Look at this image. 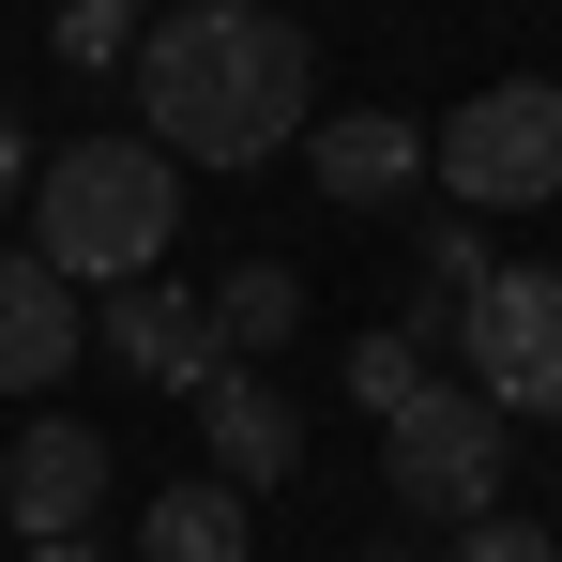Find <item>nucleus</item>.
Returning a JSON list of instances; mask_svg holds the SVG:
<instances>
[{"instance_id": "f257e3e1", "label": "nucleus", "mask_w": 562, "mask_h": 562, "mask_svg": "<svg viewBox=\"0 0 562 562\" xmlns=\"http://www.w3.org/2000/svg\"><path fill=\"white\" fill-rule=\"evenodd\" d=\"M122 92L153 122V153H183V168H274L319 122V46L274 0H168V15H137Z\"/></svg>"}, {"instance_id": "f03ea898", "label": "nucleus", "mask_w": 562, "mask_h": 562, "mask_svg": "<svg viewBox=\"0 0 562 562\" xmlns=\"http://www.w3.org/2000/svg\"><path fill=\"white\" fill-rule=\"evenodd\" d=\"M183 244V153L153 137H61L31 168V259L77 289H122V274H168Z\"/></svg>"}, {"instance_id": "7ed1b4c3", "label": "nucleus", "mask_w": 562, "mask_h": 562, "mask_svg": "<svg viewBox=\"0 0 562 562\" xmlns=\"http://www.w3.org/2000/svg\"><path fill=\"white\" fill-rule=\"evenodd\" d=\"M502 441H517V426H502L471 380H411V395L380 411V486H395V517H441V532L486 517V502H502Z\"/></svg>"}, {"instance_id": "20e7f679", "label": "nucleus", "mask_w": 562, "mask_h": 562, "mask_svg": "<svg viewBox=\"0 0 562 562\" xmlns=\"http://www.w3.org/2000/svg\"><path fill=\"white\" fill-rule=\"evenodd\" d=\"M426 168L457 213H532L562 198V77H502V92H471L441 137H426Z\"/></svg>"}, {"instance_id": "39448f33", "label": "nucleus", "mask_w": 562, "mask_h": 562, "mask_svg": "<svg viewBox=\"0 0 562 562\" xmlns=\"http://www.w3.org/2000/svg\"><path fill=\"white\" fill-rule=\"evenodd\" d=\"M441 350L471 366V395H486L502 426H562V274H517V259H502V274L457 304Z\"/></svg>"}, {"instance_id": "423d86ee", "label": "nucleus", "mask_w": 562, "mask_h": 562, "mask_svg": "<svg viewBox=\"0 0 562 562\" xmlns=\"http://www.w3.org/2000/svg\"><path fill=\"white\" fill-rule=\"evenodd\" d=\"M106 486H122V471H106V441H92V426L31 411V426H15V457H0V532H15V548H46V532H92V517H106Z\"/></svg>"}, {"instance_id": "0eeeda50", "label": "nucleus", "mask_w": 562, "mask_h": 562, "mask_svg": "<svg viewBox=\"0 0 562 562\" xmlns=\"http://www.w3.org/2000/svg\"><path fill=\"white\" fill-rule=\"evenodd\" d=\"M198 471L244 486V502L304 471V411L274 395V366H213V380H198Z\"/></svg>"}, {"instance_id": "6e6552de", "label": "nucleus", "mask_w": 562, "mask_h": 562, "mask_svg": "<svg viewBox=\"0 0 562 562\" xmlns=\"http://www.w3.org/2000/svg\"><path fill=\"white\" fill-rule=\"evenodd\" d=\"M92 335H106V366L168 380V395H198V380L228 366V335H213V304H198V289H168V274H122V289L92 304Z\"/></svg>"}, {"instance_id": "1a4fd4ad", "label": "nucleus", "mask_w": 562, "mask_h": 562, "mask_svg": "<svg viewBox=\"0 0 562 562\" xmlns=\"http://www.w3.org/2000/svg\"><path fill=\"white\" fill-rule=\"evenodd\" d=\"M77 350H92V289L46 274V259L15 244V259H0V395H46Z\"/></svg>"}, {"instance_id": "9d476101", "label": "nucleus", "mask_w": 562, "mask_h": 562, "mask_svg": "<svg viewBox=\"0 0 562 562\" xmlns=\"http://www.w3.org/2000/svg\"><path fill=\"white\" fill-rule=\"evenodd\" d=\"M304 183L335 198V213H380V198H411V183H426V122H395V106L304 122Z\"/></svg>"}, {"instance_id": "9b49d317", "label": "nucleus", "mask_w": 562, "mask_h": 562, "mask_svg": "<svg viewBox=\"0 0 562 562\" xmlns=\"http://www.w3.org/2000/svg\"><path fill=\"white\" fill-rule=\"evenodd\" d=\"M486 274H502V259H486V213H457V198H441V213L411 228V319H395V335L441 366V335H457V304H471Z\"/></svg>"}, {"instance_id": "f8f14e48", "label": "nucleus", "mask_w": 562, "mask_h": 562, "mask_svg": "<svg viewBox=\"0 0 562 562\" xmlns=\"http://www.w3.org/2000/svg\"><path fill=\"white\" fill-rule=\"evenodd\" d=\"M122 562H259V517H244V486L198 471V486H153L137 502V548Z\"/></svg>"}, {"instance_id": "ddd939ff", "label": "nucleus", "mask_w": 562, "mask_h": 562, "mask_svg": "<svg viewBox=\"0 0 562 562\" xmlns=\"http://www.w3.org/2000/svg\"><path fill=\"white\" fill-rule=\"evenodd\" d=\"M213 335H228V366H274L289 335H304V274L289 259H244V274L213 289Z\"/></svg>"}, {"instance_id": "4468645a", "label": "nucleus", "mask_w": 562, "mask_h": 562, "mask_svg": "<svg viewBox=\"0 0 562 562\" xmlns=\"http://www.w3.org/2000/svg\"><path fill=\"white\" fill-rule=\"evenodd\" d=\"M441 562H562V532H532V517L486 502V517H457V548H441Z\"/></svg>"}, {"instance_id": "2eb2a0df", "label": "nucleus", "mask_w": 562, "mask_h": 562, "mask_svg": "<svg viewBox=\"0 0 562 562\" xmlns=\"http://www.w3.org/2000/svg\"><path fill=\"white\" fill-rule=\"evenodd\" d=\"M411 380H426V350H411V335H395V319H380L366 350H350V395H366V411H395V395H411Z\"/></svg>"}, {"instance_id": "dca6fc26", "label": "nucleus", "mask_w": 562, "mask_h": 562, "mask_svg": "<svg viewBox=\"0 0 562 562\" xmlns=\"http://www.w3.org/2000/svg\"><path fill=\"white\" fill-rule=\"evenodd\" d=\"M122 46H137V15H122V0H61V61H122Z\"/></svg>"}, {"instance_id": "f3484780", "label": "nucleus", "mask_w": 562, "mask_h": 562, "mask_svg": "<svg viewBox=\"0 0 562 562\" xmlns=\"http://www.w3.org/2000/svg\"><path fill=\"white\" fill-rule=\"evenodd\" d=\"M31 183V122H15V106H0V198Z\"/></svg>"}, {"instance_id": "a211bd4d", "label": "nucleus", "mask_w": 562, "mask_h": 562, "mask_svg": "<svg viewBox=\"0 0 562 562\" xmlns=\"http://www.w3.org/2000/svg\"><path fill=\"white\" fill-rule=\"evenodd\" d=\"M31 562H122V548H92V532H46V548H31Z\"/></svg>"}, {"instance_id": "6ab92c4d", "label": "nucleus", "mask_w": 562, "mask_h": 562, "mask_svg": "<svg viewBox=\"0 0 562 562\" xmlns=\"http://www.w3.org/2000/svg\"><path fill=\"white\" fill-rule=\"evenodd\" d=\"M366 562H411V548H395V532H380V548H366Z\"/></svg>"}, {"instance_id": "aec40b11", "label": "nucleus", "mask_w": 562, "mask_h": 562, "mask_svg": "<svg viewBox=\"0 0 562 562\" xmlns=\"http://www.w3.org/2000/svg\"><path fill=\"white\" fill-rule=\"evenodd\" d=\"M122 15H153V0H122Z\"/></svg>"}]
</instances>
